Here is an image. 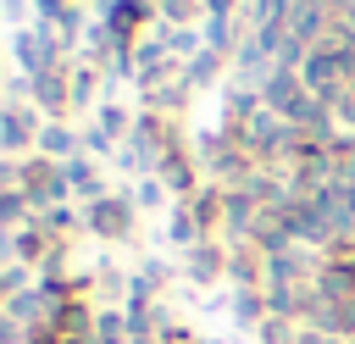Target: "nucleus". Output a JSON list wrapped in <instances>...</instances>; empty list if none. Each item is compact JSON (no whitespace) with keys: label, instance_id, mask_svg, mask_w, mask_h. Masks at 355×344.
Instances as JSON below:
<instances>
[{"label":"nucleus","instance_id":"obj_7","mask_svg":"<svg viewBox=\"0 0 355 344\" xmlns=\"http://www.w3.org/2000/svg\"><path fill=\"white\" fill-rule=\"evenodd\" d=\"M227 311H233V322L239 327H261L266 316H272V305H266V289H227Z\"/></svg>","mask_w":355,"mask_h":344},{"label":"nucleus","instance_id":"obj_8","mask_svg":"<svg viewBox=\"0 0 355 344\" xmlns=\"http://www.w3.org/2000/svg\"><path fill=\"white\" fill-rule=\"evenodd\" d=\"M89 122H100V128H105L111 139H122V144H128V133H133V122H139V111H133V105H122L116 94H105V100H100V111H94Z\"/></svg>","mask_w":355,"mask_h":344},{"label":"nucleus","instance_id":"obj_3","mask_svg":"<svg viewBox=\"0 0 355 344\" xmlns=\"http://www.w3.org/2000/svg\"><path fill=\"white\" fill-rule=\"evenodd\" d=\"M178 272H183V283H194V289L227 283V239H205V244L183 250V255H178Z\"/></svg>","mask_w":355,"mask_h":344},{"label":"nucleus","instance_id":"obj_4","mask_svg":"<svg viewBox=\"0 0 355 344\" xmlns=\"http://www.w3.org/2000/svg\"><path fill=\"white\" fill-rule=\"evenodd\" d=\"M139 100V111H155V117H183L189 111V100H194V83L183 78V67L172 72V78H161L155 89H144V94H133Z\"/></svg>","mask_w":355,"mask_h":344},{"label":"nucleus","instance_id":"obj_9","mask_svg":"<svg viewBox=\"0 0 355 344\" xmlns=\"http://www.w3.org/2000/svg\"><path fill=\"white\" fill-rule=\"evenodd\" d=\"M94 344H133V327H128L122 305H100L94 311Z\"/></svg>","mask_w":355,"mask_h":344},{"label":"nucleus","instance_id":"obj_14","mask_svg":"<svg viewBox=\"0 0 355 344\" xmlns=\"http://www.w3.org/2000/svg\"><path fill=\"white\" fill-rule=\"evenodd\" d=\"M116 150H122V144H116V139H111L100 122H83V155H94V161H111Z\"/></svg>","mask_w":355,"mask_h":344},{"label":"nucleus","instance_id":"obj_10","mask_svg":"<svg viewBox=\"0 0 355 344\" xmlns=\"http://www.w3.org/2000/svg\"><path fill=\"white\" fill-rule=\"evenodd\" d=\"M222 67H233V61H227V55H216V50H200L194 61H183V78H189L194 89H211V83L222 78ZM216 89H222V83H216Z\"/></svg>","mask_w":355,"mask_h":344},{"label":"nucleus","instance_id":"obj_5","mask_svg":"<svg viewBox=\"0 0 355 344\" xmlns=\"http://www.w3.org/2000/svg\"><path fill=\"white\" fill-rule=\"evenodd\" d=\"M61 166H67V189H72V200H78V205H94V200L116 194V189H111V178H105V166H100L94 155H72V161H61Z\"/></svg>","mask_w":355,"mask_h":344},{"label":"nucleus","instance_id":"obj_2","mask_svg":"<svg viewBox=\"0 0 355 344\" xmlns=\"http://www.w3.org/2000/svg\"><path fill=\"white\" fill-rule=\"evenodd\" d=\"M17 189L33 200V211H50V205L72 200V189H67V166L50 161V155H39V150L17 161Z\"/></svg>","mask_w":355,"mask_h":344},{"label":"nucleus","instance_id":"obj_15","mask_svg":"<svg viewBox=\"0 0 355 344\" xmlns=\"http://www.w3.org/2000/svg\"><path fill=\"white\" fill-rule=\"evenodd\" d=\"M6 17H11L17 28H22V17H28V6H22V0H6Z\"/></svg>","mask_w":355,"mask_h":344},{"label":"nucleus","instance_id":"obj_1","mask_svg":"<svg viewBox=\"0 0 355 344\" xmlns=\"http://www.w3.org/2000/svg\"><path fill=\"white\" fill-rule=\"evenodd\" d=\"M83 233L100 239V244H128V239L139 233V205L128 200V189H116V194L83 205Z\"/></svg>","mask_w":355,"mask_h":344},{"label":"nucleus","instance_id":"obj_12","mask_svg":"<svg viewBox=\"0 0 355 344\" xmlns=\"http://www.w3.org/2000/svg\"><path fill=\"white\" fill-rule=\"evenodd\" d=\"M33 200L22 194V189H0V222L11 227V233H22V227H33Z\"/></svg>","mask_w":355,"mask_h":344},{"label":"nucleus","instance_id":"obj_6","mask_svg":"<svg viewBox=\"0 0 355 344\" xmlns=\"http://www.w3.org/2000/svg\"><path fill=\"white\" fill-rule=\"evenodd\" d=\"M39 155H50V161L83 155V128H72V122H44V128H39Z\"/></svg>","mask_w":355,"mask_h":344},{"label":"nucleus","instance_id":"obj_11","mask_svg":"<svg viewBox=\"0 0 355 344\" xmlns=\"http://www.w3.org/2000/svg\"><path fill=\"white\" fill-rule=\"evenodd\" d=\"M128 200L139 205V216H144V211H161V205H178V200L166 194V183H161L155 172H150V178H133V183H128Z\"/></svg>","mask_w":355,"mask_h":344},{"label":"nucleus","instance_id":"obj_13","mask_svg":"<svg viewBox=\"0 0 355 344\" xmlns=\"http://www.w3.org/2000/svg\"><path fill=\"white\" fill-rule=\"evenodd\" d=\"M155 17L166 28H200L205 22V0H155Z\"/></svg>","mask_w":355,"mask_h":344}]
</instances>
